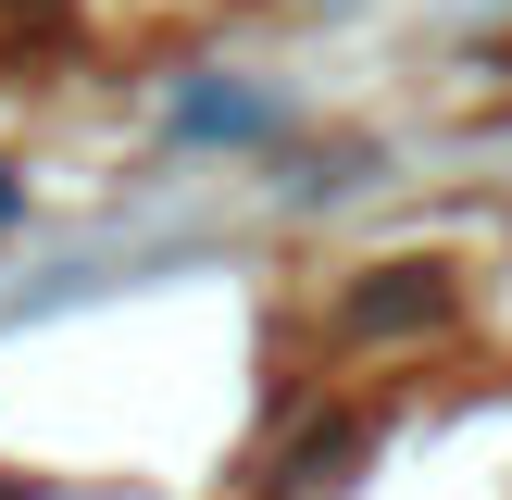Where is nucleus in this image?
<instances>
[{"label":"nucleus","instance_id":"f257e3e1","mask_svg":"<svg viewBox=\"0 0 512 500\" xmlns=\"http://www.w3.org/2000/svg\"><path fill=\"white\" fill-rule=\"evenodd\" d=\"M450 300H463V288H450L438 263H375L363 288H350V338H388V325H438Z\"/></svg>","mask_w":512,"mask_h":500},{"label":"nucleus","instance_id":"f03ea898","mask_svg":"<svg viewBox=\"0 0 512 500\" xmlns=\"http://www.w3.org/2000/svg\"><path fill=\"white\" fill-rule=\"evenodd\" d=\"M0 500H38V488H13V475H0Z\"/></svg>","mask_w":512,"mask_h":500}]
</instances>
